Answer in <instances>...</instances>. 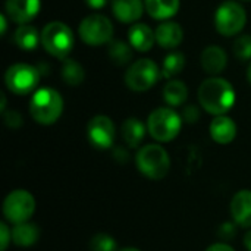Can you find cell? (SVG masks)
I'll use <instances>...</instances> for the list:
<instances>
[{"instance_id": "obj_12", "label": "cell", "mask_w": 251, "mask_h": 251, "mask_svg": "<svg viewBox=\"0 0 251 251\" xmlns=\"http://www.w3.org/2000/svg\"><path fill=\"white\" fill-rule=\"evenodd\" d=\"M40 7V0H6L4 3L7 18L19 25L32 21L38 15Z\"/></svg>"}, {"instance_id": "obj_32", "label": "cell", "mask_w": 251, "mask_h": 251, "mask_svg": "<svg viewBox=\"0 0 251 251\" xmlns=\"http://www.w3.org/2000/svg\"><path fill=\"white\" fill-rule=\"evenodd\" d=\"M206 251H235L231 246H228V244H224V243H218V244H213V246H210L209 249Z\"/></svg>"}, {"instance_id": "obj_20", "label": "cell", "mask_w": 251, "mask_h": 251, "mask_svg": "<svg viewBox=\"0 0 251 251\" xmlns=\"http://www.w3.org/2000/svg\"><path fill=\"white\" fill-rule=\"evenodd\" d=\"M38 237H40L38 226L29 222L15 225V228L12 229V241L19 247H29L35 244Z\"/></svg>"}, {"instance_id": "obj_1", "label": "cell", "mask_w": 251, "mask_h": 251, "mask_svg": "<svg viewBox=\"0 0 251 251\" xmlns=\"http://www.w3.org/2000/svg\"><path fill=\"white\" fill-rule=\"evenodd\" d=\"M199 101L207 113L221 116L234 106L235 91L226 79L209 78L199 87Z\"/></svg>"}, {"instance_id": "obj_34", "label": "cell", "mask_w": 251, "mask_h": 251, "mask_svg": "<svg viewBox=\"0 0 251 251\" xmlns=\"http://www.w3.org/2000/svg\"><path fill=\"white\" fill-rule=\"evenodd\" d=\"M6 16L4 15H0V25H1V35H4V32H6Z\"/></svg>"}, {"instance_id": "obj_6", "label": "cell", "mask_w": 251, "mask_h": 251, "mask_svg": "<svg viewBox=\"0 0 251 251\" xmlns=\"http://www.w3.org/2000/svg\"><path fill=\"white\" fill-rule=\"evenodd\" d=\"M160 78L159 66L150 59L134 62L125 74V84L129 90L141 93L150 90Z\"/></svg>"}, {"instance_id": "obj_33", "label": "cell", "mask_w": 251, "mask_h": 251, "mask_svg": "<svg viewBox=\"0 0 251 251\" xmlns=\"http://www.w3.org/2000/svg\"><path fill=\"white\" fill-rule=\"evenodd\" d=\"M85 3L91 7V9H101L106 6L107 0H85Z\"/></svg>"}, {"instance_id": "obj_23", "label": "cell", "mask_w": 251, "mask_h": 251, "mask_svg": "<svg viewBox=\"0 0 251 251\" xmlns=\"http://www.w3.org/2000/svg\"><path fill=\"white\" fill-rule=\"evenodd\" d=\"M163 99L171 106H181L188 99V88L182 81L171 79L163 88Z\"/></svg>"}, {"instance_id": "obj_7", "label": "cell", "mask_w": 251, "mask_h": 251, "mask_svg": "<svg viewBox=\"0 0 251 251\" xmlns=\"http://www.w3.org/2000/svg\"><path fill=\"white\" fill-rule=\"evenodd\" d=\"M78 34L88 46H103L112 41L113 25L110 19L103 15H90L79 24Z\"/></svg>"}, {"instance_id": "obj_10", "label": "cell", "mask_w": 251, "mask_h": 251, "mask_svg": "<svg viewBox=\"0 0 251 251\" xmlns=\"http://www.w3.org/2000/svg\"><path fill=\"white\" fill-rule=\"evenodd\" d=\"M40 81V72L37 68L26 63L12 65L4 75L6 87L18 96L28 94L35 90Z\"/></svg>"}, {"instance_id": "obj_11", "label": "cell", "mask_w": 251, "mask_h": 251, "mask_svg": "<svg viewBox=\"0 0 251 251\" xmlns=\"http://www.w3.org/2000/svg\"><path fill=\"white\" fill-rule=\"evenodd\" d=\"M90 143L97 149H109L115 141V125L110 118L104 115L94 116L87 126Z\"/></svg>"}, {"instance_id": "obj_17", "label": "cell", "mask_w": 251, "mask_h": 251, "mask_svg": "<svg viewBox=\"0 0 251 251\" xmlns=\"http://www.w3.org/2000/svg\"><path fill=\"white\" fill-rule=\"evenodd\" d=\"M210 135L219 144H229L237 135V125L225 115L216 116L210 124Z\"/></svg>"}, {"instance_id": "obj_19", "label": "cell", "mask_w": 251, "mask_h": 251, "mask_svg": "<svg viewBox=\"0 0 251 251\" xmlns=\"http://www.w3.org/2000/svg\"><path fill=\"white\" fill-rule=\"evenodd\" d=\"M146 9L154 19H168L178 13L179 0H146Z\"/></svg>"}, {"instance_id": "obj_18", "label": "cell", "mask_w": 251, "mask_h": 251, "mask_svg": "<svg viewBox=\"0 0 251 251\" xmlns=\"http://www.w3.org/2000/svg\"><path fill=\"white\" fill-rule=\"evenodd\" d=\"M128 40L132 49L149 51L156 41V35L146 24H134L128 31Z\"/></svg>"}, {"instance_id": "obj_14", "label": "cell", "mask_w": 251, "mask_h": 251, "mask_svg": "<svg viewBox=\"0 0 251 251\" xmlns=\"http://www.w3.org/2000/svg\"><path fill=\"white\" fill-rule=\"evenodd\" d=\"M154 35H156L157 44L163 49H175L181 44L184 38L182 28L176 22H172V21L162 22L156 28Z\"/></svg>"}, {"instance_id": "obj_28", "label": "cell", "mask_w": 251, "mask_h": 251, "mask_svg": "<svg viewBox=\"0 0 251 251\" xmlns=\"http://www.w3.org/2000/svg\"><path fill=\"white\" fill-rule=\"evenodd\" d=\"M234 54L240 60L251 59V35H241L234 43Z\"/></svg>"}, {"instance_id": "obj_24", "label": "cell", "mask_w": 251, "mask_h": 251, "mask_svg": "<svg viewBox=\"0 0 251 251\" xmlns=\"http://www.w3.org/2000/svg\"><path fill=\"white\" fill-rule=\"evenodd\" d=\"M184 66H185V57L182 53H179V51L169 53L165 57L163 65H162V76L172 79L175 75L182 72Z\"/></svg>"}, {"instance_id": "obj_4", "label": "cell", "mask_w": 251, "mask_h": 251, "mask_svg": "<svg viewBox=\"0 0 251 251\" xmlns=\"http://www.w3.org/2000/svg\"><path fill=\"white\" fill-rule=\"evenodd\" d=\"M41 44L46 51L59 59H66L74 47V34L68 25L54 21L47 24L41 32Z\"/></svg>"}, {"instance_id": "obj_35", "label": "cell", "mask_w": 251, "mask_h": 251, "mask_svg": "<svg viewBox=\"0 0 251 251\" xmlns=\"http://www.w3.org/2000/svg\"><path fill=\"white\" fill-rule=\"evenodd\" d=\"M244 244H246V247L251 251V231L247 232V235H246V238H244Z\"/></svg>"}, {"instance_id": "obj_27", "label": "cell", "mask_w": 251, "mask_h": 251, "mask_svg": "<svg viewBox=\"0 0 251 251\" xmlns=\"http://www.w3.org/2000/svg\"><path fill=\"white\" fill-rule=\"evenodd\" d=\"M116 241L107 235V234H97L90 241V250L91 251H118Z\"/></svg>"}, {"instance_id": "obj_31", "label": "cell", "mask_w": 251, "mask_h": 251, "mask_svg": "<svg viewBox=\"0 0 251 251\" xmlns=\"http://www.w3.org/2000/svg\"><path fill=\"white\" fill-rule=\"evenodd\" d=\"M184 115H185V119H187L188 122H196V121H197V118H199L197 107H196V106H188V107L185 109Z\"/></svg>"}, {"instance_id": "obj_21", "label": "cell", "mask_w": 251, "mask_h": 251, "mask_svg": "<svg viewBox=\"0 0 251 251\" xmlns=\"http://www.w3.org/2000/svg\"><path fill=\"white\" fill-rule=\"evenodd\" d=\"M144 134H146L144 124L135 118H129L122 124V137L125 143L132 149L141 144V141L144 140Z\"/></svg>"}, {"instance_id": "obj_36", "label": "cell", "mask_w": 251, "mask_h": 251, "mask_svg": "<svg viewBox=\"0 0 251 251\" xmlns=\"http://www.w3.org/2000/svg\"><path fill=\"white\" fill-rule=\"evenodd\" d=\"M118 251H140V250H137V249H132V247H125V249H121V250H118Z\"/></svg>"}, {"instance_id": "obj_9", "label": "cell", "mask_w": 251, "mask_h": 251, "mask_svg": "<svg viewBox=\"0 0 251 251\" xmlns=\"http://www.w3.org/2000/svg\"><path fill=\"white\" fill-rule=\"evenodd\" d=\"M247 21V15L244 7L237 1H225L222 3L215 15V25L219 34L225 37H231L238 34Z\"/></svg>"}, {"instance_id": "obj_22", "label": "cell", "mask_w": 251, "mask_h": 251, "mask_svg": "<svg viewBox=\"0 0 251 251\" xmlns=\"http://www.w3.org/2000/svg\"><path fill=\"white\" fill-rule=\"evenodd\" d=\"M15 44L21 50H34L38 46V41H41V35H38V31L31 25H21L13 35Z\"/></svg>"}, {"instance_id": "obj_8", "label": "cell", "mask_w": 251, "mask_h": 251, "mask_svg": "<svg viewBox=\"0 0 251 251\" xmlns=\"http://www.w3.org/2000/svg\"><path fill=\"white\" fill-rule=\"evenodd\" d=\"M34 212L35 200L26 190H15L4 199L3 215L9 222L15 225L28 222Z\"/></svg>"}, {"instance_id": "obj_5", "label": "cell", "mask_w": 251, "mask_h": 251, "mask_svg": "<svg viewBox=\"0 0 251 251\" xmlns=\"http://www.w3.org/2000/svg\"><path fill=\"white\" fill-rule=\"evenodd\" d=\"M182 119L181 116L169 109V107H160L150 113L147 121V129L150 135L162 143L172 141L181 131Z\"/></svg>"}, {"instance_id": "obj_30", "label": "cell", "mask_w": 251, "mask_h": 251, "mask_svg": "<svg viewBox=\"0 0 251 251\" xmlns=\"http://www.w3.org/2000/svg\"><path fill=\"white\" fill-rule=\"evenodd\" d=\"M4 122H6V125H9V126H12V128H16V126L21 125L22 119H21L19 113H16V112L12 110V112L4 113Z\"/></svg>"}, {"instance_id": "obj_25", "label": "cell", "mask_w": 251, "mask_h": 251, "mask_svg": "<svg viewBox=\"0 0 251 251\" xmlns=\"http://www.w3.org/2000/svg\"><path fill=\"white\" fill-rule=\"evenodd\" d=\"M62 78L68 85H79L85 78L84 68L78 62L66 59L62 66Z\"/></svg>"}, {"instance_id": "obj_29", "label": "cell", "mask_w": 251, "mask_h": 251, "mask_svg": "<svg viewBox=\"0 0 251 251\" xmlns=\"http://www.w3.org/2000/svg\"><path fill=\"white\" fill-rule=\"evenodd\" d=\"M12 241V231H9L7 225L0 224V251H6L9 243Z\"/></svg>"}, {"instance_id": "obj_15", "label": "cell", "mask_w": 251, "mask_h": 251, "mask_svg": "<svg viewBox=\"0 0 251 251\" xmlns=\"http://www.w3.org/2000/svg\"><path fill=\"white\" fill-rule=\"evenodd\" d=\"M112 10L122 24H134L143 15L141 0H112Z\"/></svg>"}, {"instance_id": "obj_2", "label": "cell", "mask_w": 251, "mask_h": 251, "mask_svg": "<svg viewBox=\"0 0 251 251\" xmlns=\"http://www.w3.org/2000/svg\"><path fill=\"white\" fill-rule=\"evenodd\" d=\"M63 112L62 96L53 88H40L34 93L29 103L32 119L41 125L54 124Z\"/></svg>"}, {"instance_id": "obj_13", "label": "cell", "mask_w": 251, "mask_h": 251, "mask_svg": "<svg viewBox=\"0 0 251 251\" xmlns=\"http://www.w3.org/2000/svg\"><path fill=\"white\" fill-rule=\"evenodd\" d=\"M231 215L234 221L243 226L251 228V191L241 190L238 191L231 201Z\"/></svg>"}, {"instance_id": "obj_26", "label": "cell", "mask_w": 251, "mask_h": 251, "mask_svg": "<svg viewBox=\"0 0 251 251\" xmlns=\"http://www.w3.org/2000/svg\"><path fill=\"white\" fill-rule=\"evenodd\" d=\"M107 53H109V57L118 65H125L132 59L131 44H126L125 41H121V40L110 41Z\"/></svg>"}, {"instance_id": "obj_37", "label": "cell", "mask_w": 251, "mask_h": 251, "mask_svg": "<svg viewBox=\"0 0 251 251\" xmlns=\"http://www.w3.org/2000/svg\"><path fill=\"white\" fill-rule=\"evenodd\" d=\"M247 78H249V81H250L251 84V65L250 68H249V71H247Z\"/></svg>"}, {"instance_id": "obj_16", "label": "cell", "mask_w": 251, "mask_h": 251, "mask_svg": "<svg viewBox=\"0 0 251 251\" xmlns=\"http://www.w3.org/2000/svg\"><path fill=\"white\" fill-rule=\"evenodd\" d=\"M201 66L207 74L216 75L221 74L228 63V57L224 49H221L219 46H209L203 50L201 57H200Z\"/></svg>"}, {"instance_id": "obj_3", "label": "cell", "mask_w": 251, "mask_h": 251, "mask_svg": "<svg viewBox=\"0 0 251 251\" xmlns=\"http://www.w3.org/2000/svg\"><path fill=\"white\" fill-rule=\"evenodd\" d=\"M137 166L147 178L159 181L168 175L171 169V159L162 146L149 144L137 153Z\"/></svg>"}]
</instances>
